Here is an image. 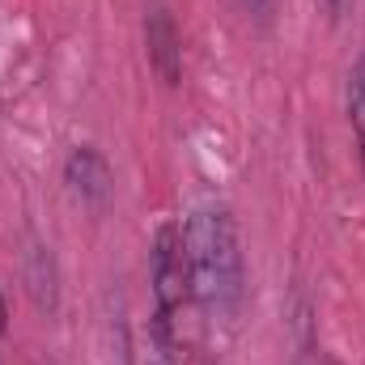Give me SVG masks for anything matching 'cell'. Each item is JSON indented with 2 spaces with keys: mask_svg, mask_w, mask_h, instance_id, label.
<instances>
[{
  "mask_svg": "<svg viewBox=\"0 0 365 365\" xmlns=\"http://www.w3.org/2000/svg\"><path fill=\"white\" fill-rule=\"evenodd\" d=\"M149 280H153V302H158V327H153V336L162 344H170V327H175V319L182 314V306L191 302L179 225H162L158 230L153 251H149Z\"/></svg>",
  "mask_w": 365,
  "mask_h": 365,
  "instance_id": "2",
  "label": "cell"
},
{
  "mask_svg": "<svg viewBox=\"0 0 365 365\" xmlns=\"http://www.w3.org/2000/svg\"><path fill=\"white\" fill-rule=\"evenodd\" d=\"M4 327H9V306H4V293H0V336H4Z\"/></svg>",
  "mask_w": 365,
  "mask_h": 365,
  "instance_id": "10",
  "label": "cell"
},
{
  "mask_svg": "<svg viewBox=\"0 0 365 365\" xmlns=\"http://www.w3.org/2000/svg\"><path fill=\"white\" fill-rule=\"evenodd\" d=\"M242 4H247L251 13H268V9H272V0H242Z\"/></svg>",
  "mask_w": 365,
  "mask_h": 365,
  "instance_id": "9",
  "label": "cell"
},
{
  "mask_svg": "<svg viewBox=\"0 0 365 365\" xmlns=\"http://www.w3.org/2000/svg\"><path fill=\"white\" fill-rule=\"evenodd\" d=\"M349 123H353V136H357V149H361L365 162V56L357 60V68L349 77Z\"/></svg>",
  "mask_w": 365,
  "mask_h": 365,
  "instance_id": "6",
  "label": "cell"
},
{
  "mask_svg": "<svg viewBox=\"0 0 365 365\" xmlns=\"http://www.w3.org/2000/svg\"><path fill=\"white\" fill-rule=\"evenodd\" d=\"M145 365H175V357H170V344H162V340L153 336V349L145 353Z\"/></svg>",
  "mask_w": 365,
  "mask_h": 365,
  "instance_id": "7",
  "label": "cell"
},
{
  "mask_svg": "<svg viewBox=\"0 0 365 365\" xmlns=\"http://www.w3.org/2000/svg\"><path fill=\"white\" fill-rule=\"evenodd\" d=\"M64 182H68V191H73L86 208H93V212H102V208L110 204V195H115V170H110L106 153H98L93 145H81V149L68 153V162H64Z\"/></svg>",
  "mask_w": 365,
  "mask_h": 365,
  "instance_id": "3",
  "label": "cell"
},
{
  "mask_svg": "<svg viewBox=\"0 0 365 365\" xmlns=\"http://www.w3.org/2000/svg\"><path fill=\"white\" fill-rule=\"evenodd\" d=\"M21 276H26V289L34 297L38 310H56L60 306V289H56V259L47 255L43 242H30L26 247V264H21Z\"/></svg>",
  "mask_w": 365,
  "mask_h": 365,
  "instance_id": "5",
  "label": "cell"
},
{
  "mask_svg": "<svg viewBox=\"0 0 365 365\" xmlns=\"http://www.w3.org/2000/svg\"><path fill=\"white\" fill-rule=\"evenodd\" d=\"M145 51H149L153 73H158L166 86H179L182 38H179V26H175V17H170L166 4H149V13H145Z\"/></svg>",
  "mask_w": 365,
  "mask_h": 365,
  "instance_id": "4",
  "label": "cell"
},
{
  "mask_svg": "<svg viewBox=\"0 0 365 365\" xmlns=\"http://www.w3.org/2000/svg\"><path fill=\"white\" fill-rule=\"evenodd\" d=\"M319 4H323V13H327L331 21H340V17L353 9V0H319Z\"/></svg>",
  "mask_w": 365,
  "mask_h": 365,
  "instance_id": "8",
  "label": "cell"
},
{
  "mask_svg": "<svg viewBox=\"0 0 365 365\" xmlns=\"http://www.w3.org/2000/svg\"><path fill=\"white\" fill-rule=\"evenodd\" d=\"M182 264H187V289L191 306L212 323L230 327L242 314L247 302V259L242 238L221 204H200L182 225Z\"/></svg>",
  "mask_w": 365,
  "mask_h": 365,
  "instance_id": "1",
  "label": "cell"
}]
</instances>
